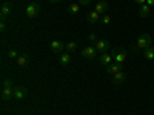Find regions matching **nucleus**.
Listing matches in <instances>:
<instances>
[{
  "label": "nucleus",
  "instance_id": "6e6552de",
  "mask_svg": "<svg viewBox=\"0 0 154 115\" xmlns=\"http://www.w3.org/2000/svg\"><path fill=\"white\" fill-rule=\"evenodd\" d=\"M49 48H51V51H53L54 54L60 55L63 52V49H65V45H63L60 40H53V42L49 43Z\"/></svg>",
  "mask_w": 154,
  "mask_h": 115
},
{
  "label": "nucleus",
  "instance_id": "c85d7f7f",
  "mask_svg": "<svg viewBox=\"0 0 154 115\" xmlns=\"http://www.w3.org/2000/svg\"><path fill=\"white\" fill-rule=\"evenodd\" d=\"M51 3H57V2H60V0H49Z\"/></svg>",
  "mask_w": 154,
  "mask_h": 115
},
{
  "label": "nucleus",
  "instance_id": "f257e3e1",
  "mask_svg": "<svg viewBox=\"0 0 154 115\" xmlns=\"http://www.w3.org/2000/svg\"><path fill=\"white\" fill-rule=\"evenodd\" d=\"M149 46H151V37H149L148 34H140V35L137 37L134 46H133V51H134V52H137V51H140V49L145 51V49L149 48Z\"/></svg>",
  "mask_w": 154,
  "mask_h": 115
},
{
  "label": "nucleus",
  "instance_id": "5701e85b",
  "mask_svg": "<svg viewBox=\"0 0 154 115\" xmlns=\"http://www.w3.org/2000/svg\"><path fill=\"white\" fill-rule=\"evenodd\" d=\"M2 86H14V81H12L11 78H3Z\"/></svg>",
  "mask_w": 154,
  "mask_h": 115
},
{
  "label": "nucleus",
  "instance_id": "ddd939ff",
  "mask_svg": "<svg viewBox=\"0 0 154 115\" xmlns=\"http://www.w3.org/2000/svg\"><path fill=\"white\" fill-rule=\"evenodd\" d=\"M99 61H100L103 66H109L111 63L114 61V58H112V55H111L109 52H103V54L99 57Z\"/></svg>",
  "mask_w": 154,
  "mask_h": 115
},
{
  "label": "nucleus",
  "instance_id": "cd10ccee",
  "mask_svg": "<svg viewBox=\"0 0 154 115\" xmlns=\"http://www.w3.org/2000/svg\"><path fill=\"white\" fill-rule=\"evenodd\" d=\"M146 5L151 6V8H154V0H146Z\"/></svg>",
  "mask_w": 154,
  "mask_h": 115
},
{
  "label": "nucleus",
  "instance_id": "20e7f679",
  "mask_svg": "<svg viewBox=\"0 0 154 115\" xmlns=\"http://www.w3.org/2000/svg\"><path fill=\"white\" fill-rule=\"evenodd\" d=\"M111 55H112V58H114V61L116 63H125V60H126V52L123 49H117V48H114L112 51H111Z\"/></svg>",
  "mask_w": 154,
  "mask_h": 115
},
{
  "label": "nucleus",
  "instance_id": "a211bd4d",
  "mask_svg": "<svg viewBox=\"0 0 154 115\" xmlns=\"http://www.w3.org/2000/svg\"><path fill=\"white\" fill-rule=\"evenodd\" d=\"M80 8H82L80 3H71V5L68 6V14H71V16L79 14V12H80Z\"/></svg>",
  "mask_w": 154,
  "mask_h": 115
},
{
  "label": "nucleus",
  "instance_id": "6ab92c4d",
  "mask_svg": "<svg viewBox=\"0 0 154 115\" xmlns=\"http://www.w3.org/2000/svg\"><path fill=\"white\" fill-rule=\"evenodd\" d=\"M145 58H148V60H154V48H152V46H149V48L145 49Z\"/></svg>",
  "mask_w": 154,
  "mask_h": 115
},
{
  "label": "nucleus",
  "instance_id": "39448f33",
  "mask_svg": "<svg viewBox=\"0 0 154 115\" xmlns=\"http://www.w3.org/2000/svg\"><path fill=\"white\" fill-rule=\"evenodd\" d=\"M11 14H12V3L3 2L2 8H0V17H2V20H6V17H9Z\"/></svg>",
  "mask_w": 154,
  "mask_h": 115
},
{
  "label": "nucleus",
  "instance_id": "b1692460",
  "mask_svg": "<svg viewBox=\"0 0 154 115\" xmlns=\"http://www.w3.org/2000/svg\"><path fill=\"white\" fill-rule=\"evenodd\" d=\"M88 40H89V42H93V43H97V35H96L94 32H91V34L88 35Z\"/></svg>",
  "mask_w": 154,
  "mask_h": 115
},
{
  "label": "nucleus",
  "instance_id": "f8f14e48",
  "mask_svg": "<svg viewBox=\"0 0 154 115\" xmlns=\"http://www.w3.org/2000/svg\"><path fill=\"white\" fill-rule=\"evenodd\" d=\"M120 71H123V65H122V63H116V61H112L109 66H106V72L111 74V75L117 74V72H120Z\"/></svg>",
  "mask_w": 154,
  "mask_h": 115
},
{
  "label": "nucleus",
  "instance_id": "4be33fe9",
  "mask_svg": "<svg viewBox=\"0 0 154 115\" xmlns=\"http://www.w3.org/2000/svg\"><path fill=\"white\" fill-rule=\"evenodd\" d=\"M100 23H103V25H109L111 23V17L109 16H103L100 19Z\"/></svg>",
  "mask_w": 154,
  "mask_h": 115
},
{
  "label": "nucleus",
  "instance_id": "9b49d317",
  "mask_svg": "<svg viewBox=\"0 0 154 115\" xmlns=\"http://www.w3.org/2000/svg\"><path fill=\"white\" fill-rule=\"evenodd\" d=\"M100 14L97 11H89L88 14H86V22L89 23V25H96V23H99L100 22Z\"/></svg>",
  "mask_w": 154,
  "mask_h": 115
},
{
  "label": "nucleus",
  "instance_id": "393cba45",
  "mask_svg": "<svg viewBox=\"0 0 154 115\" xmlns=\"http://www.w3.org/2000/svg\"><path fill=\"white\" fill-rule=\"evenodd\" d=\"M91 2H93V0H79V3H80L82 6H86V5H89Z\"/></svg>",
  "mask_w": 154,
  "mask_h": 115
},
{
  "label": "nucleus",
  "instance_id": "7ed1b4c3",
  "mask_svg": "<svg viewBox=\"0 0 154 115\" xmlns=\"http://www.w3.org/2000/svg\"><path fill=\"white\" fill-rule=\"evenodd\" d=\"M82 57L86 58V60H96V57H97L96 46H85L82 49Z\"/></svg>",
  "mask_w": 154,
  "mask_h": 115
},
{
  "label": "nucleus",
  "instance_id": "1a4fd4ad",
  "mask_svg": "<svg viewBox=\"0 0 154 115\" xmlns=\"http://www.w3.org/2000/svg\"><path fill=\"white\" fill-rule=\"evenodd\" d=\"M94 46H96V49H97V52H100V54L108 52L109 48H111V45H109L108 40H97V43H96Z\"/></svg>",
  "mask_w": 154,
  "mask_h": 115
},
{
  "label": "nucleus",
  "instance_id": "f03ea898",
  "mask_svg": "<svg viewBox=\"0 0 154 115\" xmlns=\"http://www.w3.org/2000/svg\"><path fill=\"white\" fill-rule=\"evenodd\" d=\"M40 9H42V6H40V5H38L37 2H32V3H29L26 8H25V14H26V17H28V19H34L35 16H38Z\"/></svg>",
  "mask_w": 154,
  "mask_h": 115
},
{
  "label": "nucleus",
  "instance_id": "423d86ee",
  "mask_svg": "<svg viewBox=\"0 0 154 115\" xmlns=\"http://www.w3.org/2000/svg\"><path fill=\"white\" fill-rule=\"evenodd\" d=\"M11 98H14V87L12 86H2V100L9 101Z\"/></svg>",
  "mask_w": 154,
  "mask_h": 115
},
{
  "label": "nucleus",
  "instance_id": "aec40b11",
  "mask_svg": "<svg viewBox=\"0 0 154 115\" xmlns=\"http://www.w3.org/2000/svg\"><path fill=\"white\" fill-rule=\"evenodd\" d=\"M65 49H66V51H75V49H77V43H75V42H68V43L65 45Z\"/></svg>",
  "mask_w": 154,
  "mask_h": 115
},
{
  "label": "nucleus",
  "instance_id": "bb28decb",
  "mask_svg": "<svg viewBox=\"0 0 154 115\" xmlns=\"http://www.w3.org/2000/svg\"><path fill=\"white\" fill-rule=\"evenodd\" d=\"M134 3H137V5H145L146 3V0H133Z\"/></svg>",
  "mask_w": 154,
  "mask_h": 115
},
{
  "label": "nucleus",
  "instance_id": "f3484780",
  "mask_svg": "<svg viewBox=\"0 0 154 115\" xmlns=\"http://www.w3.org/2000/svg\"><path fill=\"white\" fill-rule=\"evenodd\" d=\"M17 61V66H20V68H25L29 63V55L28 54H20L19 55V58L16 60Z\"/></svg>",
  "mask_w": 154,
  "mask_h": 115
},
{
  "label": "nucleus",
  "instance_id": "4468645a",
  "mask_svg": "<svg viewBox=\"0 0 154 115\" xmlns=\"http://www.w3.org/2000/svg\"><path fill=\"white\" fill-rule=\"evenodd\" d=\"M109 9V5H108V2H105V0H100V2H97L96 3V9L94 11H97L99 14H105V12Z\"/></svg>",
  "mask_w": 154,
  "mask_h": 115
},
{
  "label": "nucleus",
  "instance_id": "412c9836",
  "mask_svg": "<svg viewBox=\"0 0 154 115\" xmlns=\"http://www.w3.org/2000/svg\"><path fill=\"white\" fill-rule=\"evenodd\" d=\"M19 55H20V54L17 52L16 49H9V51H8V57H9V58H16V60H17Z\"/></svg>",
  "mask_w": 154,
  "mask_h": 115
},
{
  "label": "nucleus",
  "instance_id": "a878e982",
  "mask_svg": "<svg viewBox=\"0 0 154 115\" xmlns=\"http://www.w3.org/2000/svg\"><path fill=\"white\" fill-rule=\"evenodd\" d=\"M5 29H6V23H5V20H2L0 22V31L5 32Z\"/></svg>",
  "mask_w": 154,
  "mask_h": 115
},
{
  "label": "nucleus",
  "instance_id": "0eeeda50",
  "mask_svg": "<svg viewBox=\"0 0 154 115\" xmlns=\"http://www.w3.org/2000/svg\"><path fill=\"white\" fill-rule=\"evenodd\" d=\"M28 95V89L25 86H16L14 87V100H23Z\"/></svg>",
  "mask_w": 154,
  "mask_h": 115
},
{
  "label": "nucleus",
  "instance_id": "2eb2a0df",
  "mask_svg": "<svg viewBox=\"0 0 154 115\" xmlns=\"http://www.w3.org/2000/svg\"><path fill=\"white\" fill-rule=\"evenodd\" d=\"M149 14H151V6H148L146 3L139 6V16L142 17V19H146V17H149Z\"/></svg>",
  "mask_w": 154,
  "mask_h": 115
},
{
  "label": "nucleus",
  "instance_id": "9d476101",
  "mask_svg": "<svg viewBox=\"0 0 154 115\" xmlns=\"http://www.w3.org/2000/svg\"><path fill=\"white\" fill-rule=\"evenodd\" d=\"M125 80H126V75H125L123 71H120V72H117V74H114V75L111 77V81H112V84H116V86L123 84Z\"/></svg>",
  "mask_w": 154,
  "mask_h": 115
},
{
  "label": "nucleus",
  "instance_id": "dca6fc26",
  "mask_svg": "<svg viewBox=\"0 0 154 115\" xmlns=\"http://www.w3.org/2000/svg\"><path fill=\"white\" fill-rule=\"evenodd\" d=\"M59 63L62 66H68L69 63H71V55H69V52H62L60 55H59Z\"/></svg>",
  "mask_w": 154,
  "mask_h": 115
}]
</instances>
